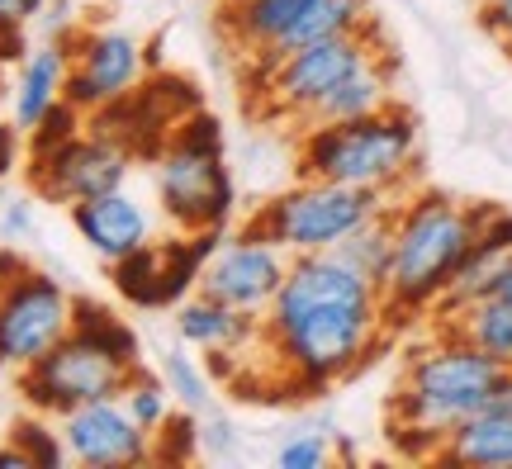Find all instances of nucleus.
<instances>
[{
	"label": "nucleus",
	"mask_w": 512,
	"mask_h": 469,
	"mask_svg": "<svg viewBox=\"0 0 512 469\" xmlns=\"http://www.w3.org/2000/svg\"><path fill=\"white\" fill-rule=\"evenodd\" d=\"M389 337L380 285L337 252L290 256L285 285L261 313V346L280 379L299 394H318L351 379Z\"/></svg>",
	"instance_id": "obj_1"
},
{
	"label": "nucleus",
	"mask_w": 512,
	"mask_h": 469,
	"mask_svg": "<svg viewBox=\"0 0 512 469\" xmlns=\"http://www.w3.org/2000/svg\"><path fill=\"white\" fill-rule=\"evenodd\" d=\"M508 370L470 346L460 332L432 323V337L403 361V375L389 398V441L408 460H437L446 436L465 417L489 408Z\"/></svg>",
	"instance_id": "obj_2"
},
{
	"label": "nucleus",
	"mask_w": 512,
	"mask_h": 469,
	"mask_svg": "<svg viewBox=\"0 0 512 469\" xmlns=\"http://www.w3.org/2000/svg\"><path fill=\"white\" fill-rule=\"evenodd\" d=\"M494 204H465L441 190H403L389 204L394 218V261L384 275V308L389 323L432 318L437 299L446 294L456 266L475 247L479 228Z\"/></svg>",
	"instance_id": "obj_3"
},
{
	"label": "nucleus",
	"mask_w": 512,
	"mask_h": 469,
	"mask_svg": "<svg viewBox=\"0 0 512 469\" xmlns=\"http://www.w3.org/2000/svg\"><path fill=\"white\" fill-rule=\"evenodd\" d=\"M299 176L337 185H361L399 199L418 176V119L413 109L394 105L342 119V124H309L299 133Z\"/></svg>",
	"instance_id": "obj_4"
},
{
	"label": "nucleus",
	"mask_w": 512,
	"mask_h": 469,
	"mask_svg": "<svg viewBox=\"0 0 512 469\" xmlns=\"http://www.w3.org/2000/svg\"><path fill=\"white\" fill-rule=\"evenodd\" d=\"M157 204L181 233H223L233 218V176L223 166V128L214 114H185L157 152Z\"/></svg>",
	"instance_id": "obj_5"
},
{
	"label": "nucleus",
	"mask_w": 512,
	"mask_h": 469,
	"mask_svg": "<svg viewBox=\"0 0 512 469\" xmlns=\"http://www.w3.org/2000/svg\"><path fill=\"white\" fill-rule=\"evenodd\" d=\"M389 204L394 199L380 195V190L299 176L290 190L266 199L247 223H252L256 233L271 237L275 247H285L290 256H304V252H332V247H342L361 223L384 214Z\"/></svg>",
	"instance_id": "obj_6"
},
{
	"label": "nucleus",
	"mask_w": 512,
	"mask_h": 469,
	"mask_svg": "<svg viewBox=\"0 0 512 469\" xmlns=\"http://www.w3.org/2000/svg\"><path fill=\"white\" fill-rule=\"evenodd\" d=\"M375 53H384L380 29L370 24L361 34H337L318 38L285 53L280 62H271L266 72L252 76V91L261 95V114L280 119V124H309V114L318 109V100L328 91H337L361 62H370Z\"/></svg>",
	"instance_id": "obj_7"
},
{
	"label": "nucleus",
	"mask_w": 512,
	"mask_h": 469,
	"mask_svg": "<svg viewBox=\"0 0 512 469\" xmlns=\"http://www.w3.org/2000/svg\"><path fill=\"white\" fill-rule=\"evenodd\" d=\"M143 361H128L124 351H114L110 342H100L86 327H72L62 342L43 356L38 365H29L19 375V394L34 413H48L57 422L62 413H72L81 403L95 398H119L128 375Z\"/></svg>",
	"instance_id": "obj_8"
},
{
	"label": "nucleus",
	"mask_w": 512,
	"mask_h": 469,
	"mask_svg": "<svg viewBox=\"0 0 512 469\" xmlns=\"http://www.w3.org/2000/svg\"><path fill=\"white\" fill-rule=\"evenodd\" d=\"M76 323V294H67L62 280L48 271L10 275V285L0 289V370L24 375L53 351Z\"/></svg>",
	"instance_id": "obj_9"
},
{
	"label": "nucleus",
	"mask_w": 512,
	"mask_h": 469,
	"mask_svg": "<svg viewBox=\"0 0 512 469\" xmlns=\"http://www.w3.org/2000/svg\"><path fill=\"white\" fill-rule=\"evenodd\" d=\"M133 157L138 152L119 133H110V128H100V124L91 133L81 128L67 143L48 147V152H29V190L43 204H67L72 209L81 199L128 185Z\"/></svg>",
	"instance_id": "obj_10"
},
{
	"label": "nucleus",
	"mask_w": 512,
	"mask_h": 469,
	"mask_svg": "<svg viewBox=\"0 0 512 469\" xmlns=\"http://www.w3.org/2000/svg\"><path fill=\"white\" fill-rule=\"evenodd\" d=\"M67 91L81 114L119 105L143 86L147 76V48L124 29H76L67 43Z\"/></svg>",
	"instance_id": "obj_11"
},
{
	"label": "nucleus",
	"mask_w": 512,
	"mask_h": 469,
	"mask_svg": "<svg viewBox=\"0 0 512 469\" xmlns=\"http://www.w3.org/2000/svg\"><path fill=\"white\" fill-rule=\"evenodd\" d=\"M219 247V233H181L166 237V242H147L133 256L114 261V294L133 308H176L190 294L200 289L204 261Z\"/></svg>",
	"instance_id": "obj_12"
},
{
	"label": "nucleus",
	"mask_w": 512,
	"mask_h": 469,
	"mask_svg": "<svg viewBox=\"0 0 512 469\" xmlns=\"http://www.w3.org/2000/svg\"><path fill=\"white\" fill-rule=\"evenodd\" d=\"M285 271H290V252L275 247L266 233H256L252 223H242L238 233L228 237L223 247H214V256L204 261L200 289L261 318L271 308V299L280 294V285H285Z\"/></svg>",
	"instance_id": "obj_13"
},
{
	"label": "nucleus",
	"mask_w": 512,
	"mask_h": 469,
	"mask_svg": "<svg viewBox=\"0 0 512 469\" xmlns=\"http://www.w3.org/2000/svg\"><path fill=\"white\" fill-rule=\"evenodd\" d=\"M57 432L67 446V460L81 469H128L152 460V432H143L124 398H95L57 417Z\"/></svg>",
	"instance_id": "obj_14"
},
{
	"label": "nucleus",
	"mask_w": 512,
	"mask_h": 469,
	"mask_svg": "<svg viewBox=\"0 0 512 469\" xmlns=\"http://www.w3.org/2000/svg\"><path fill=\"white\" fill-rule=\"evenodd\" d=\"M67 218H72L76 237L86 242V252L100 256L105 266L124 261V256H133L138 247L152 242V214H147V204L128 195V185L81 199V204L67 209Z\"/></svg>",
	"instance_id": "obj_15"
},
{
	"label": "nucleus",
	"mask_w": 512,
	"mask_h": 469,
	"mask_svg": "<svg viewBox=\"0 0 512 469\" xmlns=\"http://www.w3.org/2000/svg\"><path fill=\"white\" fill-rule=\"evenodd\" d=\"M508 256H512V214L508 209H489V218H484V228H479V237H475V247L465 252V261L456 266L446 294H441L437 308H432V323L460 313L465 304H475L484 294H494V280H498V271H503Z\"/></svg>",
	"instance_id": "obj_16"
},
{
	"label": "nucleus",
	"mask_w": 512,
	"mask_h": 469,
	"mask_svg": "<svg viewBox=\"0 0 512 469\" xmlns=\"http://www.w3.org/2000/svg\"><path fill=\"white\" fill-rule=\"evenodd\" d=\"M176 337H181L185 346L209 351V356H242L247 346L261 342V318H252V313H242V308L195 289L190 299L176 304Z\"/></svg>",
	"instance_id": "obj_17"
},
{
	"label": "nucleus",
	"mask_w": 512,
	"mask_h": 469,
	"mask_svg": "<svg viewBox=\"0 0 512 469\" xmlns=\"http://www.w3.org/2000/svg\"><path fill=\"white\" fill-rule=\"evenodd\" d=\"M437 460L465 469H512V408L494 398L489 408L465 417L456 432L446 436Z\"/></svg>",
	"instance_id": "obj_18"
},
{
	"label": "nucleus",
	"mask_w": 512,
	"mask_h": 469,
	"mask_svg": "<svg viewBox=\"0 0 512 469\" xmlns=\"http://www.w3.org/2000/svg\"><path fill=\"white\" fill-rule=\"evenodd\" d=\"M309 0H223V34L247 62L266 57L294 29Z\"/></svg>",
	"instance_id": "obj_19"
},
{
	"label": "nucleus",
	"mask_w": 512,
	"mask_h": 469,
	"mask_svg": "<svg viewBox=\"0 0 512 469\" xmlns=\"http://www.w3.org/2000/svg\"><path fill=\"white\" fill-rule=\"evenodd\" d=\"M62 91H67V48H62V43H43V48L19 57L10 109H15V124L24 128V138H29V128L62 100Z\"/></svg>",
	"instance_id": "obj_20"
},
{
	"label": "nucleus",
	"mask_w": 512,
	"mask_h": 469,
	"mask_svg": "<svg viewBox=\"0 0 512 469\" xmlns=\"http://www.w3.org/2000/svg\"><path fill=\"white\" fill-rule=\"evenodd\" d=\"M384 105H394V57H389V48L361 62L337 91L323 95L318 109L309 114V124H342V119H361V114H375Z\"/></svg>",
	"instance_id": "obj_21"
},
{
	"label": "nucleus",
	"mask_w": 512,
	"mask_h": 469,
	"mask_svg": "<svg viewBox=\"0 0 512 469\" xmlns=\"http://www.w3.org/2000/svg\"><path fill=\"white\" fill-rule=\"evenodd\" d=\"M370 24H375V15H370V0H309V5H304V15L294 19L290 34L280 38V43H275L266 57L247 62V76L266 72L271 62H280L285 53L304 48V43L337 38V34H361V29H370Z\"/></svg>",
	"instance_id": "obj_22"
},
{
	"label": "nucleus",
	"mask_w": 512,
	"mask_h": 469,
	"mask_svg": "<svg viewBox=\"0 0 512 469\" xmlns=\"http://www.w3.org/2000/svg\"><path fill=\"white\" fill-rule=\"evenodd\" d=\"M437 327H451L460 332L470 346H479L484 356H494L503 370H512V304L498 299V294H484L475 304H465L460 313L441 318Z\"/></svg>",
	"instance_id": "obj_23"
},
{
	"label": "nucleus",
	"mask_w": 512,
	"mask_h": 469,
	"mask_svg": "<svg viewBox=\"0 0 512 469\" xmlns=\"http://www.w3.org/2000/svg\"><path fill=\"white\" fill-rule=\"evenodd\" d=\"M337 252L347 256V261L366 275L370 285L384 289V275H389V261H394V218H389V209H384V214H375L370 223H361V228H356V233H351Z\"/></svg>",
	"instance_id": "obj_24"
},
{
	"label": "nucleus",
	"mask_w": 512,
	"mask_h": 469,
	"mask_svg": "<svg viewBox=\"0 0 512 469\" xmlns=\"http://www.w3.org/2000/svg\"><path fill=\"white\" fill-rule=\"evenodd\" d=\"M119 398H124V408L133 413V422L152 436L162 432L166 417L176 413V398H171V389H166V379L152 375V370H143V365L128 375V384H124V394Z\"/></svg>",
	"instance_id": "obj_25"
},
{
	"label": "nucleus",
	"mask_w": 512,
	"mask_h": 469,
	"mask_svg": "<svg viewBox=\"0 0 512 469\" xmlns=\"http://www.w3.org/2000/svg\"><path fill=\"white\" fill-rule=\"evenodd\" d=\"M162 379L181 408H190V413H204V408H209V375L195 365V356H185L181 346H171L162 356Z\"/></svg>",
	"instance_id": "obj_26"
},
{
	"label": "nucleus",
	"mask_w": 512,
	"mask_h": 469,
	"mask_svg": "<svg viewBox=\"0 0 512 469\" xmlns=\"http://www.w3.org/2000/svg\"><path fill=\"white\" fill-rule=\"evenodd\" d=\"M72 327L95 332L100 342H110L114 351H124L128 361H143V342H138V332H133L119 313H110L105 304H95V299H76V323Z\"/></svg>",
	"instance_id": "obj_27"
},
{
	"label": "nucleus",
	"mask_w": 512,
	"mask_h": 469,
	"mask_svg": "<svg viewBox=\"0 0 512 469\" xmlns=\"http://www.w3.org/2000/svg\"><path fill=\"white\" fill-rule=\"evenodd\" d=\"M10 441H15V446L29 455V460H34V469H57L62 460H67L62 432H57V427H48V413L19 417L15 432H10Z\"/></svg>",
	"instance_id": "obj_28"
},
{
	"label": "nucleus",
	"mask_w": 512,
	"mask_h": 469,
	"mask_svg": "<svg viewBox=\"0 0 512 469\" xmlns=\"http://www.w3.org/2000/svg\"><path fill=\"white\" fill-rule=\"evenodd\" d=\"M200 413L176 408L166 417V427L152 436V460H195V441H200Z\"/></svg>",
	"instance_id": "obj_29"
},
{
	"label": "nucleus",
	"mask_w": 512,
	"mask_h": 469,
	"mask_svg": "<svg viewBox=\"0 0 512 469\" xmlns=\"http://www.w3.org/2000/svg\"><path fill=\"white\" fill-rule=\"evenodd\" d=\"M81 124H86V114H81L72 100H57V105L29 128V152H48V147L67 143L72 133H81Z\"/></svg>",
	"instance_id": "obj_30"
},
{
	"label": "nucleus",
	"mask_w": 512,
	"mask_h": 469,
	"mask_svg": "<svg viewBox=\"0 0 512 469\" xmlns=\"http://www.w3.org/2000/svg\"><path fill=\"white\" fill-rule=\"evenodd\" d=\"M328 460H332V446L323 432H294L275 451V465L280 469H323Z\"/></svg>",
	"instance_id": "obj_31"
},
{
	"label": "nucleus",
	"mask_w": 512,
	"mask_h": 469,
	"mask_svg": "<svg viewBox=\"0 0 512 469\" xmlns=\"http://www.w3.org/2000/svg\"><path fill=\"white\" fill-rule=\"evenodd\" d=\"M34 199L24 195V199H5V209H0V237H5V242H24V237L34 233Z\"/></svg>",
	"instance_id": "obj_32"
},
{
	"label": "nucleus",
	"mask_w": 512,
	"mask_h": 469,
	"mask_svg": "<svg viewBox=\"0 0 512 469\" xmlns=\"http://www.w3.org/2000/svg\"><path fill=\"white\" fill-rule=\"evenodd\" d=\"M479 24L484 34H494L498 43L512 38V0H479Z\"/></svg>",
	"instance_id": "obj_33"
},
{
	"label": "nucleus",
	"mask_w": 512,
	"mask_h": 469,
	"mask_svg": "<svg viewBox=\"0 0 512 469\" xmlns=\"http://www.w3.org/2000/svg\"><path fill=\"white\" fill-rule=\"evenodd\" d=\"M19 162H24V128L10 119V124H0V181L15 176Z\"/></svg>",
	"instance_id": "obj_34"
},
{
	"label": "nucleus",
	"mask_w": 512,
	"mask_h": 469,
	"mask_svg": "<svg viewBox=\"0 0 512 469\" xmlns=\"http://www.w3.org/2000/svg\"><path fill=\"white\" fill-rule=\"evenodd\" d=\"M48 10V0H0V24H10V29H24L29 19H38Z\"/></svg>",
	"instance_id": "obj_35"
},
{
	"label": "nucleus",
	"mask_w": 512,
	"mask_h": 469,
	"mask_svg": "<svg viewBox=\"0 0 512 469\" xmlns=\"http://www.w3.org/2000/svg\"><path fill=\"white\" fill-rule=\"evenodd\" d=\"M24 266H29V261L19 256V247H15V242H0V289L10 285V275H15V271H24Z\"/></svg>",
	"instance_id": "obj_36"
},
{
	"label": "nucleus",
	"mask_w": 512,
	"mask_h": 469,
	"mask_svg": "<svg viewBox=\"0 0 512 469\" xmlns=\"http://www.w3.org/2000/svg\"><path fill=\"white\" fill-rule=\"evenodd\" d=\"M0 469H34V460H29V455L10 441V446H0Z\"/></svg>",
	"instance_id": "obj_37"
},
{
	"label": "nucleus",
	"mask_w": 512,
	"mask_h": 469,
	"mask_svg": "<svg viewBox=\"0 0 512 469\" xmlns=\"http://www.w3.org/2000/svg\"><path fill=\"white\" fill-rule=\"evenodd\" d=\"M494 294H498V299H508V304H512V256H508V261H503V271H498V280H494Z\"/></svg>",
	"instance_id": "obj_38"
},
{
	"label": "nucleus",
	"mask_w": 512,
	"mask_h": 469,
	"mask_svg": "<svg viewBox=\"0 0 512 469\" xmlns=\"http://www.w3.org/2000/svg\"><path fill=\"white\" fill-rule=\"evenodd\" d=\"M498 403H508L512 408V370H508V379H503V389H498Z\"/></svg>",
	"instance_id": "obj_39"
},
{
	"label": "nucleus",
	"mask_w": 512,
	"mask_h": 469,
	"mask_svg": "<svg viewBox=\"0 0 512 469\" xmlns=\"http://www.w3.org/2000/svg\"><path fill=\"white\" fill-rule=\"evenodd\" d=\"M503 53H508V62H512V38H508V43H503Z\"/></svg>",
	"instance_id": "obj_40"
},
{
	"label": "nucleus",
	"mask_w": 512,
	"mask_h": 469,
	"mask_svg": "<svg viewBox=\"0 0 512 469\" xmlns=\"http://www.w3.org/2000/svg\"><path fill=\"white\" fill-rule=\"evenodd\" d=\"M0 209H5V195H0Z\"/></svg>",
	"instance_id": "obj_41"
},
{
	"label": "nucleus",
	"mask_w": 512,
	"mask_h": 469,
	"mask_svg": "<svg viewBox=\"0 0 512 469\" xmlns=\"http://www.w3.org/2000/svg\"><path fill=\"white\" fill-rule=\"evenodd\" d=\"M0 95H5V86H0Z\"/></svg>",
	"instance_id": "obj_42"
}]
</instances>
